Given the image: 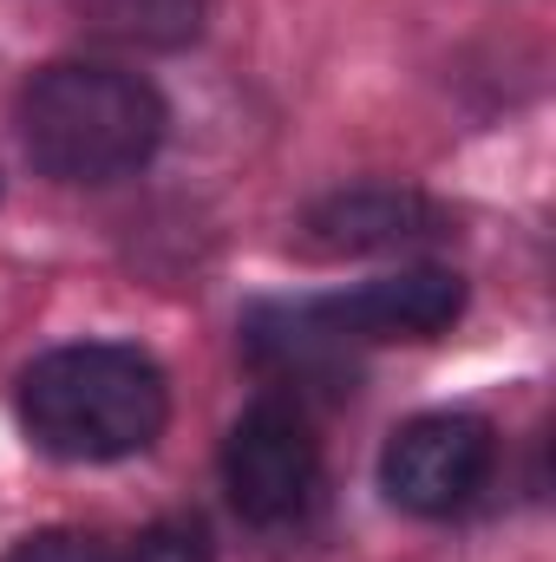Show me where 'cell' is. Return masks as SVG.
Masks as SVG:
<instances>
[{
	"label": "cell",
	"instance_id": "cell-1",
	"mask_svg": "<svg viewBox=\"0 0 556 562\" xmlns=\"http://www.w3.org/2000/svg\"><path fill=\"white\" fill-rule=\"evenodd\" d=\"M13 413L40 451L73 464H112L164 431L170 386H164V367L138 347L79 340V347L40 353L13 380Z\"/></svg>",
	"mask_w": 556,
	"mask_h": 562
},
{
	"label": "cell",
	"instance_id": "cell-2",
	"mask_svg": "<svg viewBox=\"0 0 556 562\" xmlns=\"http://www.w3.org/2000/svg\"><path fill=\"white\" fill-rule=\"evenodd\" d=\"M20 144L59 183H112L132 177L164 138V99L138 72L99 59H59L20 92Z\"/></svg>",
	"mask_w": 556,
	"mask_h": 562
},
{
	"label": "cell",
	"instance_id": "cell-3",
	"mask_svg": "<svg viewBox=\"0 0 556 562\" xmlns=\"http://www.w3.org/2000/svg\"><path fill=\"white\" fill-rule=\"evenodd\" d=\"M465 314V281L452 269H400V276L360 281L327 301H294V307H256L249 314V353L281 367H314L347 347H380V340H432Z\"/></svg>",
	"mask_w": 556,
	"mask_h": 562
},
{
	"label": "cell",
	"instance_id": "cell-4",
	"mask_svg": "<svg viewBox=\"0 0 556 562\" xmlns=\"http://www.w3.org/2000/svg\"><path fill=\"white\" fill-rule=\"evenodd\" d=\"M498 464V431L478 413H419L380 451V491L407 517L465 510Z\"/></svg>",
	"mask_w": 556,
	"mask_h": 562
},
{
	"label": "cell",
	"instance_id": "cell-5",
	"mask_svg": "<svg viewBox=\"0 0 556 562\" xmlns=\"http://www.w3.org/2000/svg\"><path fill=\"white\" fill-rule=\"evenodd\" d=\"M321 484V445L308 419L281 400H256L223 438V491L243 524H294L314 504Z\"/></svg>",
	"mask_w": 556,
	"mask_h": 562
},
{
	"label": "cell",
	"instance_id": "cell-6",
	"mask_svg": "<svg viewBox=\"0 0 556 562\" xmlns=\"http://www.w3.org/2000/svg\"><path fill=\"white\" fill-rule=\"evenodd\" d=\"M432 236H445V210L425 203L419 190H393V183L321 196L301 216V243L314 256H380V249H419Z\"/></svg>",
	"mask_w": 556,
	"mask_h": 562
},
{
	"label": "cell",
	"instance_id": "cell-7",
	"mask_svg": "<svg viewBox=\"0 0 556 562\" xmlns=\"http://www.w3.org/2000/svg\"><path fill=\"white\" fill-rule=\"evenodd\" d=\"M79 13L119 46H184L203 26V0H79Z\"/></svg>",
	"mask_w": 556,
	"mask_h": 562
},
{
	"label": "cell",
	"instance_id": "cell-8",
	"mask_svg": "<svg viewBox=\"0 0 556 562\" xmlns=\"http://www.w3.org/2000/svg\"><path fill=\"white\" fill-rule=\"evenodd\" d=\"M125 562H216V550H210V530L197 517H164L132 543Z\"/></svg>",
	"mask_w": 556,
	"mask_h": 562
},
{
	"label": "cell",
	"instance_id": "cell-9",
	"mask_svg": "<svg viewBox=\"0 0 556 562\" xmlns=\"http://www.w3.org/2000/svg\"><path fill=\"white\" fill-rule=\"evenodd\" d=\"M0 562H119V557L99 550V543L79 537V530H33V537H20Z\"/></svg>",
	"mask_w": 556,
	"mask_h": 562
}]
</instances>
